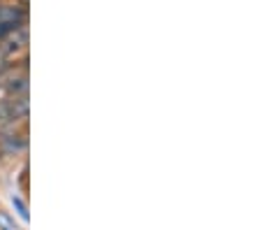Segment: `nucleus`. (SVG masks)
<instances>
[{
    "label": "nucleus",
    "mask_w": 260,
    "mask_h": 230,
    "mask_svg": "<svg viewBox=\"0 0 260 230\" xmlns=\"http://www.w3.org/2000/svg\"><path fill=\"white\" fill-rule=\"evenodd\" d=\"M0 144H3V149H5V151L16 153V151H21V149L26 147V140H23V137H19L16 133H10V135L0 137Z\"/></svg>",
    "instance_id": "1"
},
{
    "label": "nucleus",
    "mask_w": 260,
    "mask_h": 230,
    "mask_svg": "<svg viewBox=\"0 0 260 230\" xmlns=\"http://www.w3.org/2000/svg\"><path fill=\"white\" fill-rule=\"evenodd\" d=\"M21 26H16V23H12V21H0V42L5 38H10L12 33H16Z\"/></svg>",
    "instance_id": "2"
},
{
    "label": "nucleus",
    "mask_w": 260,
    "mask_h": 230,
    "mask_svg": "<svg viewBox=\"0 0 260 230\" xmlns=\"http://www.w3.org/2000/svg\"><path fill=\"white\" fill-rule=\"evenodd\" d=\"M10 91L16 95V91H21V93H26V77H12L10 79Z\"/></svg>",
    "instance_id": "3"
},
{
    "label": "nucleus",
    "mask_w": 260,
    "mask_h": 230,
    "mask_svg": "<svg viewBox=\"0 0 260 230\" xmlns=\"http://www.w3.org/2000/svg\"><path fill=\"white\" fill-rule=\"evenodd\" d=\"M12 205H14V207H16V212H19V216H21V221H28V209H26V205H23V200H21V198L12 195Z\"/></svg>",
    "instance_id": "4"
}]
</instances>
